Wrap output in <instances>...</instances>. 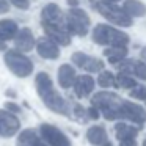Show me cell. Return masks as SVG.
<instances>
[{
    "label": "cell",
    "mask_w": 146,
    "mask_h": 146,
    "mask_svg": "<svg viewBox=\"0 0 146 146\" xmlns=\"http://www.w3.org/2000/svg\"><path fill=\"white\" fill-rule=\"evenodd\" d=\"M91 104L99 108L102 116L108 121L129 119L135 124L146 123V110L138 104L129 102L115 93L101 91L91 98Z\"/></svg>",
    "instance_id": "6da1fadb"
},
{
    "label": "cell",
    "mask_w": 146,
    "mask_h": 146,
    "mask_svg": "<svg viewBox=\"0 0 146 146\" xmlns=\"http://www.w3.org/2000/svg\"><path fill=\"white\" fill-rule=\"evenodd\" d=\"M35 85H36V91H38L39 98L42 99L46 107L50 108L55 113L69 115V111H71L69 104H68L63 96L54 88L52 79L49 77L47 72H39L38 76L35 77Z\"/></svg>",
    "instance_id": "7a4b0ae2"
},
{
    "label": "cell",
    "mask_w": 146,
    "mask_h": 146,
    "mask_svg": "<svg viewBox=\"0 0 146 146\" xmlns=\"http://www.w3.org/2000/svg\"><path fill=\"white\" fill-rule=\"evenodd\" d=\"M91 36L96 44L107 46V47H111V46H127V42H129L127 33L121 32V30L115 29L111 25H107V24H98L94 27V30H93Z\"/></svg>",
    "instance_id": "3957f363"
},
{
    "label": "cell",
    "mask_w": 146,
    "mask_h": 146,
    "mask_svg": "<svg viewBox=\"0 0 146 146\" xmlns=\"http://www.w3.org/2000/svg\"><path fill=\"white\" fill-rule=\"evenodd\" d=\"M94 8L98 10V13L102 17L108 21V22L115 24V25H121V27H130L132 25V17L123 10V8L116 7L113 2H96Z\"/></svg>",
    "instance_id": "277c9868"
},
{
    "label": "cell",
    "mask_w": 146,
    "mask_h": 146,
    "mask_svg": "<svg viewBox=\"0 0 146 146\" xmlns=\"http://www.w3.org/2000/svg\"><path fill=\"white\" fill-rule=\"evenodd\" d=\"M5 64L17 77H29L33 72L32 60L17 49H11L5 54Z\"/></svg>",
    "instance_id": "5b68a950"
},
{
    "label": "cell",
    "mask_w": 146,
    "mask_h": 146,
    "mask_svg": "<svg viewBox=\"0 0 146 146\" xmlns=\"http://www.w3.org/2000/svg\"><path fill=\"white\" fill-rule=\"evenodd\" d=\"M66 25H68V30L71 32V35L85 36L90 30V17L80 8L77 7L71 8L66 16Z\"/></svg>",
    "instance_id": "8992f818"
},
{
    "label": "cell",
    "mask_w": 146,
    "mask_h": 146,
    "mask_svg": "<svg viewBox=\"0 0 146 146\" xmlns=\"http://www.w3.org/2000/svg\"><path fill=\"white\" fill-rule=\"evenodd\" d=\"M16 146H52V143L38 129H25L19 133Z\"/></svg>",
    "instance_id": "52a82bcc"
},
{
    "label": "cell",
    "mask_w": 146,
    "mask_h": 146,
    "mask_svg": "<svg viewBox=\"0 0 146 146\" xmlns=\"http://www.w3.org/2000/svg\"><path fill=\"white\" fill-rule=\"evenodd\" d=\"M42 29L47 38L54 39L58 46H69L71 44V32L66 25H55V24H42Z\"/></svg>",
    "instance_id": "ba28073f"
},
{
    "label": "cell",
    "mask_w": 146,
    "mask_h": 146,
    "mask_svg": "<svg viewBox=\"0 0 146 146\" xmlns=\"http://www.w3.org/2000/svg\"><path fill=\"white\" fill-rule=\"evenodd\" d=\"M72 63L77 68L86 71V72H101L104 69V63L99 58L90 57V55L83 54V52H76L72 54Z\"/></svg>",
    "instance_id": "9c48e42d"
},
{
    "label": "cell",
    "mask_w": 146,
    "mask_h": 146,
    "mask_svg": "<svg viewBox=\"0 0 146 146\" xmlns=\"http://www.w3.org/2000/svg\"><path fill=\"white\" fill-rule=\"evenodd\" d=\"M21 129V123L11 111L0 110V135L13 137Z\"/></svg>",
    "instance_id": "30bf717a"
},
{
    "label": "cell",
    "mask_w": 146,
    "mask_h": 146,
    "mask_svg": "<svg viewBox=\"0 0 146 146\" xmlns=\"http://www.w3.org/2000/svg\"><path fill=\"white\" fill-rule=\"evenodd\" d=\"M39 130L44 133V137L52 143V146H72L66 135L61 132L58 127L52 126V124H41Z\"/></svg>",
    "instance_id": "8fae6325"
},
{
    "label": "cell",
    "mask_w": 146,
    "mask_h": 146,
    "mask_svg": "<svg viewBox=\"0 0 146 146\" xmlns=\"http://www.w3.org/2000/svg\"><path fill=\"white\" fill-rule=\"evenodd\" d=\"M36 52L41 58H46V60H57L60 57V49H58V44L50 38H41L36 42Z\"/></svg>",
    "instance_id": "7c38bea8"
},
{
    "label": "cell",
    "mask_w": 146,
    "mask_h": 146,
    "mask_svg": "<svg viewBox=\"0 0 146 146\" xmlns=\"http://www.w3.org/2000/svg\"><path fill=\"white\" fill-rule=\"evenodd\" d=\"M41 19H42V24L66 25V17H64L63 11H61L60 7H58V5H55V3H47L44 8H42Z\"/></svg>",
    "instance_id": "4fadbf2b"
},
{
    "label": "cell",
    "mask_w": 146,
    "mask_h": 146,
    "mask_svg": "<svg viewBox=\"0 0 146 146\" xmlns=\"http://www.w3.org/2000/svg\"><path fill=\"white\" fill-rule=\"evenodd\" d=\"M14 44H16V49L21 52H30L33 49V46L36 44L35 36H33L32 30L30 29H21L17 32L16 38H14Z\"/></svg>",
    "instance_id": "5bb4252c"
},
{
    "label": "cell",
    "mask_w": 146,
    "mask_h": 146,
    "mask_svg": "<svg viewBox=\"0 0 146 146\" xmlns=\"http://www.w3.org/2000/svg\"><path fill=\"white\" fill-rule=\"evenodd\" d=\"M93 90H94V79L91 76H77L76 83H74V91L79 98L90 96Z\"/></svg>",
    "instance_id": "9a60e30c"
},
{
    "label": "cell",
    "mask_w": 146,
    "mask_h": 146,
    "mask_svg": "<svg viewBox=\"0 0 146 146\" xmlns=\"http://www.w3.org/2000/svg\"><path fill=\"white\" fill-rule=\"evenodd\" d=\"M77 79V74L71 64H61L58 69V83L61 88H71L74 86Z\"/></svg>",
    "instance_id": "2e32d148"
},
{
    "label": "cell",
    "mask_w": 146,
    "mask_h": 146,
    "mask_svg": "<svg viewBox=\"0 0 146 146\" xmlns=\"http://www.w3.org/2000/svg\"><path fill=\"white\" fill-rule=\"evenodd\" d=\"M86 140L91 143L93 146H102L105 141H108L107 132L102 126H93L86 132Z\"/></svg>",
    "instance_id": "e0dca14e"
},
{
    "label": "cell",
    "mask_w": 146,
    "mask_h": 146,
    "mask_svg": "<svg viewBox=\"0 0 146 146\" xmlns=\"http://www.w3.org/2000/svg\"><path fill=\"white\" fill-rule=\"evenodd\" d=\"M17 32H19V29H17V24L14 21H11V19L0 21V38L3 39L5 42L16 38Z\"/></svg>",
    "instance_id": "ac0fdd59"
},
{
    "label": "cell",
    "mask_w": 146,
    "mask_h": 146,
    "mask_svg": "<svg viewBox=\"0 0 146 146\" xmlns=\"http://www.w3.org/2000/svg\"><path fill=\"white\" fill-rule=\"evenodd\" d=\"M104 55L108 60V63L118 64L119 61H123L127 57V49L126 46H111V47H107L104 50Z\"/></svg>",
    "instance_id": "d6986e66"
},
{
    "label": "cell",
    "mask_w": 146,
    "mask_h": 146,
    "mask_svg": "<svg viewBox=\"0 0 146 146\" xmlns=\"http://www.w3.org/2000/svg\"><path fill=\"white\" fill-rule=\"evenodd\" d=\"M123 10L130 17H143L146 14V5H143L140 0H124Z\"/></svg>",
    "instance_id": "ffe728a7"
},
{
    "label": "cell",
    "mask_w": 146,
    "mask_h": 146,
    "mask_svg": "<svg viewBox=\"0 0 146 146\" xmlns=\"http://www.w3.org/2000/svg\"><path fill=\"white\" fill-rule=\"evenodd\" d=\"M115 133H116V138L119 141L129 140V138H135L138 135V127L130 126V124H126V123H118L115 126Z\"/></svg>",
    "instance_id": "44dd1931"
},
{
    "label": "cell",
    "mask_w": 146,
    "mask_h": 146,
    "mask_svg": "<svg viewBox=\"0 0 146 146\" xmlns=\"http://www.w3.org/2000/svg\"><path fill=\"white\" fill-rule=\"evenodd\" d=\"M98 85L102 88H110V86H116V77L110 72V71H101L98 76Z\"/></svg>",
    "instance_id": "7402d4cb"
},
{
    "label": "cell",
    "mask_w": 146,
    "mask_h": 146,
    "mask_svg": "<svg viewBox=\"0 0 146 146\" xmlns=\"http://www.w3.org/2000/svg\"><path fill=\"white\" fill-rule=\"evenodd\" d=\"M116 85L119 86V88H124V90H132L133 86L137 85V82L130 74L119 72V76H116Z\"/></svg>",
    "instance_id": "603a6c76"
},
{
    "label": "cell",
    "mask_w": 146,
    "mask_h": 146,
    "mask_svg": "<svg viewBox=\"0 0 146 146\" xmlns=\"http://www.w3.org/2000/svg\"><path fill=\"white\" fill-rule=\"evenodd\" d=\"M132 76H137L138 79L146 80V63L145 61H135V63H133Z\"/></svg>",
    "instance_id": "cb8c5ba5"
},
{
    "label": "cell",
    "mask_w": 146,
    "mask_h": 146,
    "mask_svg": "<svg viewBox=\"0 0 146 146\" xmlns=\"http://www.w3.org/2000/svg\"><path fill=\"white\" fill-rule=\"evenodd\" d=\"M130 98L138 99V101H146V86L145 85H135L130 90Z\"/></svg>",
    "instance_id": "d4e9b609"
},
{
    "label": "cell",
    "mask_w": 146,
    "mask_h": 146,
    "mask_svg": "<svg viewBox=\"0 0 146 146\" xmlns=\"http://www.w3.org/2000/svg\"><path fill=\"white\" fill-rule=\"evenodd\" d=\"M10 3H13L19 10H27L30 7V0H10Z\"/></svg>",
    "instance_id": "484cf974"
},
{
    "label": "cell",
    "mask_w": 146,
    "mask_h": 146,
    "mask_svg": "<svg viewBox=\"0 0 146 146\" xmlns=\"http://www.w3.org/2000/svg\"><path fill=\"white\" fill-rule=\"evenodd\" d=\"M99 113H101V111H99V108L94 107V105H91V107L86 110V116L91 118V119H98V118H99Z\"/></svg>",
    "instance_id": "4316f807"
},
{
    "label": "cell",
    "mask_w": 146,
    "mask_h": 146,
    "mask_svg": "<svg viewBox=\"0 0 146 146\" xmlns=\"http://www.w3.org/2000/svg\"><path fill=\"white\" fill-rule=\"evenodd\" d=\"M5 108H7L8 111H11V113H19L21 111V107L17 104H14V102H7V104H5Z\"/></svg>",
    "instance_id": "83f0119b"
},
{
    "label": "cell",
    "mask_w": 146,
    "mask_h": 146,
    "mask_svg": "<svg viewBox=\"0 0 146 146\" xmlns=\"http://www.w3.org/2000/svg\"><path fill=\"white\" fill-rule=\"evenodd\" d=\"M74 113H76V116L79 118V119H83V118L86 116V110H83L80 105H74Z\"/></svg>",
    "instance_id": "f1b7e54d"
},
{
    "label": "cell",
    "mask_w": 146,
    "mask_h": 146,
    "mask_svg": "<svg viewBox=\"0 0 146 146\" xmlns=\"http://www.w3.org/2000/svg\"><path fill=\"white\" fill-rule=\"evenodd\" d=\"M119 146H137V141H135V138L123 140V141H119Z\"/></svg>",
    "instance_id": "f546056e"
},
{
    "label": "cell",
    "mask_w": 146,
    "mask_h": 146,
    "mask_svg": "<svg viewBox=\"0 0 146 146\" xmlns=\"http://www.w3.org/2000/svg\"><path fill=\"white\" fill-rule=\"evenodd\" d=\"M8 11V2L7 0H0V14Z\"/></svg>",
    "instance_id": "4dcf8cb0"
},
{
    "label": "cell",
    "mask_w": 146,
    "mask_h": 146,
    "mask_svg": "<svg viewBox=\"0 0 146 146\" xmlns=\"http://www.w3.org/2000/svg\"><path fill=\"white\" fill-rule=\"evenodd\" d=\"M68 2V5H69L71 8H76V7H79V0H66Z\"/></svg>",
    "instance_id": "1f68e13d"
},
{
    "label": "cell",
    "mask_w": 146,
    "mask_h": 146,
    "mask_svg": "<svg viewBox=\"0 0 146 146\" xmlns=\"http://www.w3.org/2000/svg\"><path fill=\"white\" fill-rule=\"evenodd\" d=\"M140 57H141V60L146 63V47L141 49V52H140Z\"/></svg>",
    "instance_id": "d6a6232c"
},
{
    "label": "cell",
    "mask_w": 146,
    "mask_h": 146,
    "mask_svg": "<svg viewBox=\"0 0 146 146\" xmlns=\"http://www.w3.org/2000/svg\"><path fill=\"white\" fill-rule=\"evenodd\" d=\"M5 49H7V42L0 38V50H5Z\"/></svg>",
    "instance_id": "836d02e7"
},
{
    "label": "cell",
    "mask_w": 146,
    "mask_h": 146,
    "mask_svg": "<svg viewBox=\"0 0 146 146\" xmlns=\"http://www.w3.org/2000/svg\"><path fill=\"white\" fill-rule=\"evenodd\" d=\"M102 146H111V143H110V141H105V143H104V145H102Z\"/></svg>",
    "instance_id": "e575fe53"
},
{
    "label": "cell",
    "mask_w": 146,
    "mask_h": 146,
    "mask_svg": "<svg viewBox=\"0 0 146 146\" xmlns=\"http://www.w3.org/2000/svg\"><path fill=\"white\" fill-rule=\"evenodd\" d=\"M105 2H113V3H116V2H119V0H105Z\"/></svg>",
    "instance_id": "d590c367"
},
{
    "label": "cell",
    "mask_w": 146,
    "mask_h": 146,
    "mask_svg": "<svg viewBox=\"0 0 146 146\" xmlns=\"http://www.w3.org/2000/svg\"><path fill=\"white\" fill-rule=\"evenodd\" d=\"M143 146H146V140H145V141H143Z\"/></svg>",
    "instance_id": "8d00e7d4"
}]
</instances>
